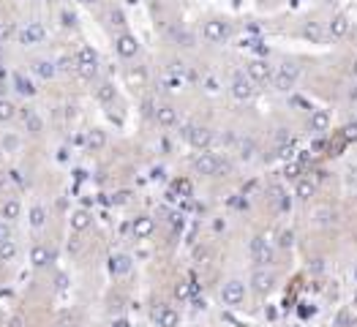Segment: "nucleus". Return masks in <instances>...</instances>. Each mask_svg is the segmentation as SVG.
Here are the masks:
<instances>
[{
    "label": "nucleus",
    "mask_w": 357,
    "mask_h": 327,
    "mask_svg": "<svg viewBox=\"0 0 357 327\" xmlns=\"http://www.w3.org/2000/svg\"><path fill=\"white\" fill-rule=\"evenodd\" d=\"M278 245H281V248H289V245H292V232H287V229L278 232Z\"/></svg>",
    "instance_id": "31"
},
{
    "label": "nucleus",
    "mask_w": 357,
    "mask_h": 327,
    "mask_svg": "<svg viewBox=\"0 0 357 327\" xmlns=\"http://www.w3.org/2000/svg\"><path fill=\"white\" fill-rule=\"evenodd\" d=\"M8 237H11V229H8V224L0 221V243H8Z\"/></svg>",
    "instance_id": "32"
},
{
    "label": "nucleus",
    "mask_w": 357,
    "mask_h": 327,
    "mask_svg": "<svg viewBox=\"0 0 357 327\" xmlns=\"http://www.w3.org/2000/svg\"><path fill=\"white\" fill-rule=\"evenodd\" d=\"M194 169L199 175H216L218 172V158L213 153H202V156L194 158Z\"/></svg>",
    "instance_id": "10"
},
{
    "label": "nucleus",
    "mask_w": 357,
    "mask_h": 327,
    "mask_svg": "<svg viewBox=\"0 0 357 327\" xmlns=\"http://www.w3.org/2000/svg\"><path fill=\"white\" fill-rule=\"evenodd\" d=\"M96 98H98L101 104H112V101H115V88H112L109 82H101L98 88H96Z\"/></svg>",
    "instance_id": "21"
},
{
    "label": "nucleus",
    "mask_w": 357,
    "mask_h": 327,
    "mask_svg": "<svg viewBox=\"0 0 357 327\" xmlns=\"http://www.w3.org/2000/svg\"><path fill=\"white\" fill-rule=\"evenodd\" d=\"M273 281H275V275L270 273L267 267H257L251 273V289L257 294H264V292H270V289H273Z\"/></svg>",
    "instance_id": "8"
},
{
    "label": "nucleus",
    "mask_w": 357,
    "mask_h": 327,
    "mask_svg": "<svg viewBox=\"0 0 357 327\" xmlns=\"http://www.w3.org/2000/svg\"><path fill=\"white\" fill-rule=\"evenodd\" d=\"M90 224H93V218H90L88 210H76L74 216H71V229H76V232H85Z\"/></svg>",
    "instance_id": "17"
},
{
    "label": "nucleus",
    "mask_w": 357,
    "mask_h": 327,
    "mask_svg": "<svg viewBox=\"0 0 357 327\" xmlns=\"http://www.w3.org/2000/svg\"><path fill=\"white\" fill-rule=\"evenodd\" d=\"M202 35H205V41H210V44H221V41H227L229 35H232V25H229L227 19H207V22L202 25Z\"/></svg>",
    "instance_id": "1"
},
{
    "label": "nucleus",
    "mask_w": 357,
    "mask_h": 327,
    "mask_svg": "<svg viewBox=\"0 0 357 327\" xmlns=\"http://www.w3.org/2000/svg\"><path fill=\"white\" fill-rule=\"evenodd\" d=\"M44 221H47V213H44L41 204H35L33 210H30V224L33 227H44Z\"/></svg>",
    "instance_id": "23"
},
{
    "label": "nucleus",
    "mask_w": 357,
    "mask_h": 327,
    "mask_svg": "<svg viewBox=\"0 0 357 327\" xmlns=\"http://www.w3.org/2000/svg\"><path fill=\"white\" fill-rule=\"evenodd\" d=\"M186 139L191 142L196 150H207V147H210V142H213V134H210V129H205V126H188Z\"/></svg>",
    "instance_id": "7"
},
{
    "label": "nucleus",
    "mask_w": 357,
    "mask_h": 327,
    "mask_svg": "<svg viewBox=\"0 0 357 327\" xmlns=\"http://www.w3.org/2000/svg\"><path fill=\"white\" fill-rule=\"evenodd\" d=\"M115 52L120 55L123 60H131L139 55V38H136L134 33H129V30H123V33L115 35Z\"/></svg>",
    "instance_id": "2"
},
{
    "label": "nucleus",
    "mask_w": 357,
    "mask_h": 327,
    "mask_svg": "<svg viewBox=\"0 0 357 327\" xmlns=\"http://www.w3.org/2000/svg\"><path fill=\"white\" fill-rule=\"evenodd\" d=\"M79 3H82V6H90V8H93V6H98L101 0H79Z\"/></svg>",
    "instance_id": "37"
},
{
    "label": "nucleus",
    "mask_w": 357,
    "mask_h": 327,
    "mask_svg": "<svg viewBox=\"0 0 357 327\" xmlns=\"http://www.w3.org/2000/svg\"><path fill=\"white\" fill-rule=\"evenodd\" d=\"M273 74H275L273 63H270V60H262V58L251 60L248 68H246V76L251 82H270V79H273Z\"/></svg>",
    "instance_id": "4"
},
{
    "label": "nucleus",
    "mask_w": 357,
    "mask_h": 327,
    "mask_svg": "<svg viewBox=\"0 0 357 327\" xmlns=\"http://www.w3.org/2000/svg\"><path fill=\"white\" fill-rule=\"evenodd\" d=\"M156 120H158V126H175V123H177V112H175V106L161 104V106L156 109Z\"/></svg>",
    "instance_id": "13"
},
{
    "label": "nucleus",
    "mask_w": 357,
    "mask_h": 327,
    "mask_svg": "<svg viewBox=\"0 0 357 327\" xmlns=\"http://www.w3.org/2000/svg\"><path fill=\"white\" fill-rule=\"evenodd\" d=\"M346 28H349V25H346V17H335L333 22H330V35H335V38H338V35L346 33Z\"/></svg>",
    "instance_id": "22"
},
{
    "label": "nucleus",
    "mask_w": 357,
    "mask_h": 327,
    "mask_svg": "<svg viewBox=\"0 0 357 327\" xmlns=\"http://www.w3.org/2000/svg\"><path fill=\"white\" fill-rule=\"evenodd\" d=\"M305 35H314V38H319V28H316L314 22H311V25H305Z\"/></svg>",
    "instance_id": "35"
},
{
    "label": "nucleus",
    "mask_w": 357,
    "mask_h": 327,
    "mask_svg": "<svg viewBox=\"0 0 357 327\" xmlns=\"http://www.w3.org/2000/svg\"><path fill=\"white\" fill-rule=\"evenodd\" d=\"M229 90H232V96L237 101H248L254 96V82L248 79L246 74H234L232 76V85H229Z\"/></svg>",
    "instance_id": "6"
},
{
    "label": "nucleus",
    "mask_w": 357,
    "mask_h": 327,
    "mask_svg": "<svg viewBox=\"0 0 357 327\" xmlns=\"http://www.w3.org/2000/svg\"><path fill=\"white\" fill-rule=\"evenodd\" d=\"M109 270H112L115 275H126V273L131 270V257H126V254H117V257H112Z\"/></svg>",
    "instance_id": "15"
},
{
    "label": "nucleus",
    "mask_w": 357,
    "mask_h": 327,
    "mask_svg": "<svg viewBox=\"0 0 357 327\" xmlns=\"http://www.w3.org/2000/svg\"><path fill=\"white\" fill-rule=\"evenodd\" d=\"M153 229H156V224H153L150 216H139L134 221V234L136 237H147V234H153Z\"/></svg>",
    "instance_id": "16"
},
{
    "label": "nucleus",
    "mask_w": 357,
    "mask_h": 327,
    "mask_svg": "<svg viewBox=\"0 0 357 327\" xmlns=\"http://www.w3.org/2000/svg\"><path fill=\"white\" fill-rule=\"evenodd\" d=\"M221 300H224V305H240L243 300H246V284L237 281V278L227 281L224 289H221Z\"/></svg>",
    "instance_id": "5"
},
{
    "label": "nucleus",
    "mask_w": 357,
    "mask_h": 327,
    "mask_svg": "<svg viewBox=\"0 0 357 327\" xmlns=\"http://www.w3.org/2000/svg\"><path fill=\"white\" fill-rule=\"evenodd\" d=\"M17 90H19L22 96H33V93H35L33 82H30V79H25V76H17Z\"/></svg>",
    "instance_id": "27"
},
{
    "label": "nucleus",
    "mask_w": 357,
    "mask_h": 327,
    "mask_svg": "<svg viewBox=\"0 0 357 327\" xmlns=\"http://www.w3.org/2000/svg\"><path fill=\"white\" fill-rule=\"evenodd\" d=\"M297 74H300V68L294 63H281L278 68H275V74H273V85L278 90H289V88H294V82H297Z\"/></svg>",
    "instance_id": "3"
},
{
    "label": "nucleus",
    "mask_w": 357,
    "mask_h": 327,
    "mask_svg": "<svg viewBox=\"0 0 357 327\" xmlns=\"http://www.w3.org/2000/svg\"><path fill=\"white\" fill-rule=\"evenodd\" d=\"M33 71H35L38 76H41V79H52L58 68H55L52 60H35V63H33Z\"/></svg>",
    "instance_id": "20"
},
{
    "label": "nucleus",
    "mask_w": 357,
    "mask_h": 327,
    "mask_svg": "<svg viewBox=\"0 0 357 327\" xmlns=\"http://www.w3.org/2000/svg\"><path fill=\"white\" fill-rule=\"evenodd\" d=\"M0 257L11 259V257H14V245H8V243H6V245H3V248H0Z\"/></svg>",
    "instance_id": "34"
},
{
    "label": "nucleus",
    "mask_w": 357,
    "mask_h": 327,
    "mask_svg": "<svg viewBox=\"0 0 357 327\" xmlns=\"http://www.w3.org/2000/svg\"><path fill=\"white\" fill-rule=\"evenodd\" d=\"M104 142H106V136H104V131H90V136H88V145L93 147V150H98V147H104Z\"/></svg>",
    "instance_id": "24"
},
{
    "label": "nucleus",
    "mask_w": 357,
    "mask_h": 327,
    "mask_svg": "<svg viewBox=\"0 0 357 327\" xmlns=\"http://www.w3.org/2000/svg\"><path fill=\"white\" fill-rule=\"evenodd\" d=\"M3 145H6L8 150H14V147L19 145V139H17V136H8V139H3Z\"/></svg>",
    "instance_id": "36"
},
{
    "label": "nucleus",
    "mask_w": 357,
    "mask_h": 327,
    "mask_svg": "<svg viewBox=\"0 0 357 327\" xmlns=\"http://www.w3.org/2000/svg\"><path fill=\"white\" fill-rule=\"evenodd\" d=\"M156 316H158L161 322H164V325H175V319H177V316H175V311H172V308H166V305H164L161 311H158Z\"/></svg>",
    "instance_id": "29"
},
{
    "label": "nucleus",
    "mask_w": 357,
    "mask_h": 327,
    "mask_svg": "<svg viewBox=\"0 0 357 327\" xmlns=\"http://www.w3.org/2000/svg\"><path fill=\"white\" fill-rule=\"evenodd\" d=\"M327 126H330V117H327V112H325V109L311 112V120H308V129L311 131H316V134H319V131H325Z\"/></svg>",
    "instance_id": "14"
},
{
    "label": "nucleus",
    "mask_w": 357,
    "mask_h": 327,
    "mask_svg": "<svg viewBox=\"0 0 357 327\" xmlns=\"http://www.w3.org/2000/svg\"><path fill=\"white\" fill-rule=\"evenodd\" d=\"M25 123H28V129L33 131V134H38V131H41V117L35 115V112H28V115H25Z\"/></svg>",
    "instance_id": "25"
},
{
    "label": "nucleus",
    "mask_w": 357,
    "mask_h": 327,
    "mask_svg": "<svg viewBox=\"0 0 357 327\" xmlns=\"http://www.w3.org/2000/svg\"><path fill=\"white\" fill-rule=\"evenodd\" d=\"M126 82H129V88H142V85L147 82L145 68H134V65H131V68L126 71Z\"/></svg>",
    "instance_id": "19"
},
{
    "label": "nucleus",
    "mask_w": 357,
    "mask_h": 327,
    "mask_svg": "<svg viewBox=\"0 0 357 327\" xmlns=\"http://www.w3.org/2000/svg\"><path fill=\"white\" fill-rule=\"evenodd\" d=\"M76 65H98V55H96V49L88 47V44H82V47L76 49V55H74V68Z\"/></svg>",
    "instance_id": "12"
},
{
    "label": "nucleus",
    "mask_w": 357,
    "mask_h": 327,
    "mask_svg": "<svg viewBox=\"0 0 357 327\" xmlns=\"http://www.w3.org/2000/svg\"><path fill=\"white\" fill-rule=\"evenodd\" d=\"M19 210H22V207H19L17 199H11V202L3 204V216H6V218H17V216H19Z\"/></svg>",
    "instance_id": "28"
},
{
    "label": "nucleus",
    "mask_w": 357,
    "mask_h": 327,
    "mask_svg": "<svg viewBox=\"0 0 357 327\" xmlns=\"http://www.w3.org/2000/svg\"><path fill=\"white\" fill-rule=\"evenodd\" d=\"M11 117H14V104L0 101V120H11Z\"/></svg>",
    "instance_id": "30"
},
{
    "label": "nucleus",
    "mask_w": 357,
    "mask_h": 327,
    "mask_svg": "<svg viewBox=\"0 0 357 327\" xmlns=\"http://www.w3.org/2000/svg\"><path fill=\"white\" fill-rule=\"evenodd\" d=\"M294 194H297L300 199H308L311 194H314V183H311V180H300L297 188H294Z\"/></svg>",
    "instance_id": "26"
},
{
    "label": "nucleus",
    "mask_w": 357,
    "mask_h": 327,
    "mask_svg": "<svg viewBox=\"0 0 357 327\" xmlns=\"http://www.w3.org/2000/svg\"><path fill=\"white\" fill-rule=\"evenodd\" d=\"M251 257H254V262H257L259 267H264V264L273 262V248H270V243L264 237H254V243H251Z\"/></svg>",
    "instance_id": "9"
},
{
    "label": "nucleus",
    "mask_w": 357,
    "mask_h": 327,
    "mask_svg": "<svg viewBox=\"0 0 357 327\" xmlns=\"http://www.w3.org/2000/svg\"><path fill=\"white\" fill-rule=\"evenodd\" d=\"M19 41L22 44H38V41H44V28L38 22H28L19 30Z\"/></svg>",
    "instance_id": "11"
},
{
    "label": "nucleus",
    "mask_w": 357,
    "mask_h": 327,
    "mask_svg": "<svg viewBox=\"0 0 357 327\" xmlns=\"http://www.w3.org/2000/svg\"><path fill=\"white\" fill-rule=\"evenodd\" d=\"M11 33H14V28H11L8 22H6V25H0V41H6Z\"/></svg>",
    "instance_id": "33"
},
{
    "label": "nucleus",
    "mask_w": 357,
    "mask_h": 327,
    "mask_svg": "<svg viewBox=\"0 0 357 327\" xmlns=\"http://www.w3.org/2000/svg\"><path fill=\"white\" fill-rule=\"evenodd\" d=\"M330 3H333V0H330Z\"/></svg>",
    "instance_id": "38"
},
{
    "label": "nucleus",
    "mask_w": 357,
    "mask_h": 327,
    "mask_svg": "<svg viewBox=\"0 0 357 327\" xmlns=\"http://www.w3.org/2000/svg\"><path fill=\"white\" fill-rule=\"evenodd\" d=\"M52 259V251H49L47 245H35L33 248V254H30V262L35 264V267H44V264Z\"/></svg>",
    "instance_id": "18"
}]
</instances>
